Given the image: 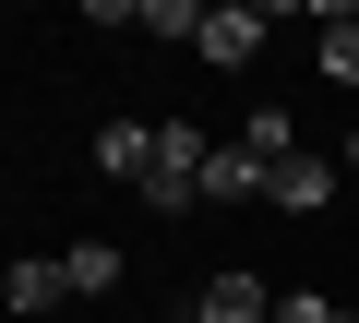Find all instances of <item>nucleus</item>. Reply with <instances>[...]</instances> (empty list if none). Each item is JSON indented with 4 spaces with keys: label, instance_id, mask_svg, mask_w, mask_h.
Returning <instances> with one entry per match:
<instances>
[{
    "label": "nucleus",
    "instance_id": "1",
    "mask_svg": "<svg viewBox=\"0 0 359 323\" xmlns=\"http://www.w3.org/2000/svg\"><path fill=\"white\" fill-rule=\"evenodd\" d=\"M204 168H216V132H192V120H156L144 204H156V216H192V204H204Z\"/></svg>",
    "mask_w": 359,
    "mask_h": 323
},
{
    "label": "nucleus",
    "instance_id": "2",
    "mask_svg": "<svg viewBox=\"0 0 359 323\" xmlns=\"http://www.w3.org/2000/svg\"><path fill=\"white\" fill-rule=\"evenodd\" d=\"M264 36H276L264 0H204V60H216V72H252V60H264Z\"/></svg>",
    "mask_w": 359,
    "mask_h": 323
},
{
    "label": "nucleus",
    "instance_id": "3",
    "mask_svg": "<svg viewBox=\"0 0 359 323\" xmlns=\"http://www.w3.org/2000/svg\"><path fill=\"white\" fill-rule=\"evenodd\" d=\"M96 25H120V36H180V48H204V0H96Z\"/></svg>",
    "mask_w": 359,
    "mask_h": 323
},
{
    "label": "nucleus",
    "instance_id": "4",
    "mask_svg": "<svg viewBox=\"0 0 359 323\" xmlns=\"http://www.w3.org/2000/svg\"><path fill=\"white\" fill-rule=\"evenodd\" d=\"M276 299H287V287H264L252 263H228V275L192 299V323H276Z\"/></svg>",
    "mask_w": 359,
    "mask_h": 323
},
{
    "label": "nucleus",
    "instance_id": "5",
    "mask_svg": "<svg viewBox=\"0 0 359 323\" xmlns=\"http://www.w3.org/2000/svg\"><path fill=\"white\" fill-rule=\"evenodd\" d=\"M264 180H276L264 156H252L240 132H216V168H204V204H264Z\"/></svg>",
    "mask_w": 359,
    "mask_h": 323
},
{
    "label": "nucleus",
    "instance_id": "6",
    "mask_svg": "<svg viewBox=\"0 0 359 323\" xmlns=\"http://www.w3.org/2000/svg\"><path fill=\"white\" fill-rule=\"evenodd\" d=\"M264 204H276V216H323V204H335V156H287V168L264 180Z\"/></svg>",
    "mask_w": 359,
    "mask_h": 323
},
{
    "label": "nucleus",
    "instance_id": "7",
    "mask_svg": "<svg viewBox=\"0 0 359 323\" xmlns=\"http://www.w3.org/2000/svg\"><path fill=\"white\" fill-rule=\"evenodd\" d=\"M96 168L144 192V168H156V120H108V132H96Z\"/></svg>",
    "mask_w": 359,
    "mask_h": 323
},
{
    "label": "nucleus",
    "instance_id": "8",
    "mask_svg": "<svg viewBox=\"0 0 359 323\" xmlns=\"http://www.w3.org/2000/svg\"><path fill=\"white\" fill-rule=\"evenodd\" d=\"M60 299H72V263H60V252H25V263H13V311L36 323V311H60Z\"/></svg>",
    "mask_w": 359,
    "mask_h": 323
},
{
    "label": "nucleus",
    "instance_id": "9",
    "mask_svg": "<svg viewBox=\"0 0 359 323\" xmlns=\"http://www.w3.org/2000/svg\"><path fill=\"white\" fill-rule=\"evenodd\" d=\"M240 144L264 156V168H287V156H311V132H299V108H252V120H240Z\"/></svg>",
    "mask_w": 359,
    "mask_h": 323
},
{
    "label": "nucleus",
    "instance_id": "10",
    "mask_svg": "<svg viewBox=\"0 0 359 323\" xmlns=\"http://www.w3.org/2000/svg\"><path fill=\"white\" fill-rule=\"evenodd\" d=\"M335 84H359V13H347V0H335V13H323V48H311Z\"/></svg>",
    "mask_w": 359,
    "mask_h": 323
},
{
    "label": "nucleus",
    "instance_id": "11",
    "mask_svg": "<svg viewBox=\"0 0 359 323\" xmlns=\"http://www.w3.org/2000/svg\"><path fill=\"white\" fill-rule=\"evenodd\" d=\"M60 263H72V299H108V287H120V252H108V240H72Z\"/></svg>",
    "mask_w": 359,
    "mask_h": 323
},
{
    "label": "nucleus",
    "instance_id": "12",
    "mask_svg": "<svg viewBox=\"0 0 359 323\" xmlns=\"http://www.w3.org/2000/svg\"><path fill=\"white\" fill-rule=\"evenodd\" d=\"M276 323H359V311H347V299H323V287H287V299H276Z\"/></svg>",
    "mask_w": 359,
    "mask_h": 323
},
{
    "label": "nucleus",
    "instance_id": "13",
    "mask_svg": "<svg viewBox=\"0 0 359 323\" xmlns=\"http://www.w3.org/2000/svg\"><path fill=\"white\" fill-rule=\"evenodd\" d=\"M347 168H359V132H347Z\"/></svg>",
    "mask_w": 359,
    "mask_h": 323
}]
</instances>
